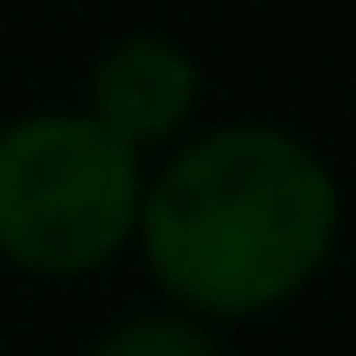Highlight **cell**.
Returning a JSON list of instances; mask_svg holds the SVG:
<instances>
[{
    "mask_svg": "<svg viewBox=\"0 0 356 356\" xmlns=\"http://www.w3.org/2000/svg\"><path fill=\"white\" fill-rule=\"evenodd\" d=\"M335 224L328 161L273 119H231L161 161L140 189L133 238L168 300L210 321L293 300L328 266Z\"/></svg>",
    "mask_w": 356,
    "mask_h": 356,
    "instance_id": "6da1fadb",
    "label": "cell"
},
{
    "mask_svg": "<svg viewBox=\"0 0 356 356\" xmlns=\"http://www.w3.org/2000/svg\"><path fill=\"white\" fill-rule=\"evenodd\" d=\"M140 189V154L84 112H22L0 126V259L49 280L98 273L133 245Z\"/></svg>",
    "mask_w": 356,
    "mask_h": 356,
    "instance_id": "7a4b0ae2",
    "label": "cell"
},
{
    "mask_svg": "<svg viewBox=\"0 0 356 356\" xmlns=\"http://www.w3.org/2000/svg\"><path fill=\"white\" fill-rule=\"evenodd\" d=\"M196 98H203V63L182 42L154 35V29L112 35L91 56V77H84V119L98 133H112L126 154L168 147L189 126Z\"/></svg>",
    "mask_w": 356,
    "mask_h": 356,
    "instance_id": "3957f363",
    "label": "cell"
},
{
    "mask_svg": "<svg viewBox=\"0 0 356 356\" xmlns=\"http://www.w3.org/2000/svg\"><path fill=\"white\" fill-rule=\"evenodd\" d=\"M84 356H224V342L210 335V321L182 307H140V314H119Z\"/></svg>",
    "mask_w": 356,
    "mask_h": 356,
    "instance_id": "277c9868",
    "label": "cell"
}]
</instances>
